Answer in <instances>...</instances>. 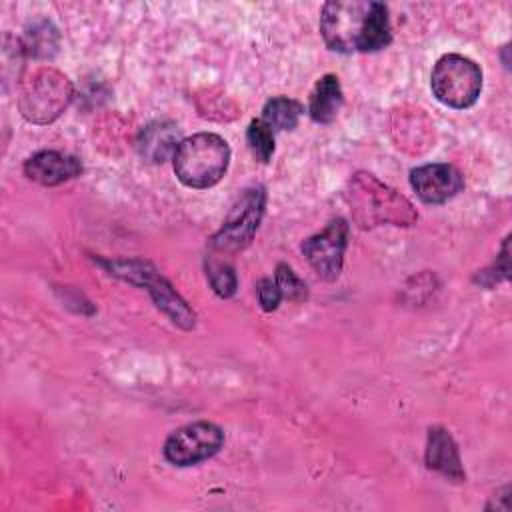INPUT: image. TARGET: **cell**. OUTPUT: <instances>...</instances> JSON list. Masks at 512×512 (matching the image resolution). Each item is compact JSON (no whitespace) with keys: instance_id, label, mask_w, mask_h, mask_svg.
<instances>
[{"instance_id":"3957f363","label":"cell","mask_w":512,"mask_h":512,"mask_svg":"<svg viewBox=\"0 0 512 512\" xmlns=\"http://www.w3.org/2000/svg\"><path fill=\"white\" fill-rule=\"evenodd\" d=\"M174 172L188 188H210L222 180L230 162L228 142L212 132L184 138L174 156Z\"/></svg>"},{"instance_id":"ffe728a7","label":"cell","mask_w":512,"mask_h":512,"mask_svg":"<svg viewBox=\"0 0 512 512\" xmlns=\"http://www.w3.org/2000/svg\"><path fill=\"white\" fill-rule=\"evenodd\" d=\"M258 300H260L262 310H266V312H272V310L278 308V304L282 300V294H280V288H278L276 280L262 278L258 282Z\"/></svg>"},{"instance_id":"52a82bcc","label":"cell","mask_w":512,"mask_h":512,"mask_svg":"<svg viewBox=\"0 0 512 512\" xmlns=\"http://www.w3.org/2000/svg\"><path fill=\"white\" fill-rule=\"evenodd\" d=\"M264 208H266L264 188L262 186L248 188L232 206L222 228L212 236L210 240L212 248L220 252H236L246 248L252 242L254 232L258 230V224L264 216Z\"/></svg>"},{"instance_id":"30bf717a","label":"cell","mask_w":512,"mask_h":512,"mask_svg":"<svg viewBox=\"0 0 512 512\" xmlns=\"http://www.w3.org/2000/svg\"><path fill=\"white\" fill-rule=\"evenodd\" d=\"M410 186L426 204H442L464 188V176L452 164H424L410 172Z\"/></svg>"},{"instance_id":"5bb4252c","label":"cell","mask_w":512,"mask_h":512,"mask_svg":"<svg viewBox=\"0 0 512 512\" xmlns=\"http://www.w3.org/2000/svg\"><path fill=\"white\" fill-rule=\"evenodd\" d=\"M180 142L178 128L172 122H152L142 130L138 148L150 162H164L168 156H174Z\"/></svg>"},{"instance_id":"9a60e30c","label":"cell","mask_w":512,"mask_h":512,"mask_svg":"<svg viewBox=\"0 0 512 512\" xmlns=\"http://www.w3.org/2000/svg\"><path fill=\"white\" fill-rule=\"evenodd\" d=\"M304 108L300 102L288 98V96H276L266 102L262 110V120L272 130H292L296 128Z\"/></svg>"},{"instance_id":"7c38bea8","label":"cell","mask_w":512,"mask_h":512,"mask_svg":"<svg viewBox=\"0 0 512 512\" xmlns=\"http://www.w3.org/2000/svg\"><path fill=\"white\" fill-rule=\"evenodd\" d=\"M426 464L430 470H436L456 482H462L466 478L460 462V454L456 448L454 438L448 430L434 426L428 430V442H426Z\"/></svg>"},{"instance_id":"e0dca14e","label":"cell","mask_w":512,"mask_h":512,"mask_svg":"<svg viewBox=\"0 0 512 512\" xmlns=\"http://www.w3.org/2000/svg\"><path fill=\"white\" fill-rule=\"evenodd\" d=\"M32 56H50L56 50V30L50 26V22L34 24L26 32L24 48Z\"/></svg>"},{"instance_id":"4fadbf2b","label":"cell","mask_w":512,"mask_h":512,"mask_svg":"<svg viewBox=\"0 0 512 512\" xmlns=\"http://www.w3.org/2000/svg\"><path fill=\"white\" fill-rule=\"evenodd\" d=\"M342 102H344V96H342V86H340V80L336 74H324L312 94H310V104H308V112H310V118L314 122H320V124H328L332 122L340 108H342Z\"/></svg>"},{"instance_id":"8992f818","label":"cell","mask_w":512,"mask_h":512,"mask_svg":"<svg viewBox=\"0 0 512 512\" xmlns=\"http://www.w3.org/2000/svg\"><path fill=\"white\" fill-rule=\"evenodd\" d=\"M72 100V84L68 76L56 68L36 70L22 86L20 112L26 120L48 124L58 118Z\"/></svg>"},{"instance_id":"2e32d148","label":"cell","mask_w":512,"mask_h":512,"mask_svg":"<svg viewBox=\"0 0 512 512\" xmlns=\"http://www.w3.org/2000/svg\"><path fill=\"white\" fill-rule=\"evenodd\" d=\"M246 140L248 146L258 162H268L274 154V130L260 118L252 120L248 130H246Z\"/></svg>"},{"instance_id":"9c48e42d","label":"cell","mask_w":512,"mask_h":512,"mask_svg":"<svg viewBox=\"0 0 512 512\" xmlns=\"http://www.w3.org/2000/svg\"><path fill=\"white\" fill-rule=\"evenodd\" d=\"M346 246L348 224L344 218H334L322 232L302 242V254L322 280L332 282L340 276Z\"/></svg>"},{"instance_id":"5b68a950","label":"cell","mask_w":512,"mask_h":512,"mask_svg":"<svg viewBox=\"0 0 512 512\" xmlns=\"http://www.w3.org/2000/svg\"><path fill=\"white\" fill-rule=\"evenodd\" d=\"M430 86L438 102L458 110L470 108L482 92V70L462 54H444L432 68Z\"/></svg>"},{"instance_id":"ba28073f","label":"cell","mask_w":512,"mask_h":512,"mask_svg":"<svg viewBox=\"0 0 512 512\" xmlns=\"http://www.w3.org/2000/svg\"><path fill=\"white\" fill-rule=\"evenodd\" d=\"M224 442V432L212 422H192L174 430L164 442V456L174 466H192L214 456Z\"/></svg>"},{"instance_id":"277c9868","label":"cell","mask_w":512,"mask_h":512,"mask_svg":"<svg viewBox=\"0 0 512 512\" xmlns=\"http://www.w3.org/2000/svg\"><path fill=\"white\" fill-rule=\"evenodd\" d=\"M110 270V274L136 284L144 286L156 306L180 328L190 330L196 324V314L194 310L184 302V298L172 288V284L146 260H114V262H104Z\"/></svg>"},{"instance_id":"ac0fdd59","label":"cell","mask_w":512,"mask_h":512,"mask_svg":"<svg viewBox=\"0 0 512 512\" xmlns=\"http://www.w3.org/2000/svg\"><path fill=\"white\" fill-rule=\"evenodd\" d=\"M206 274H208V280H210V286L212 290L222 296V298H230L234 292H236V286H238V280H236V274H234V268L230 264H224V262H216V260H210L208 266H206Z\"/></svg>"},{"instance_id":"8fae6325","label":"cell","mask_w":512,"mask_h":512,"mask_svg":"<svg viewBox=\"0 0 512 512\" xmlns=\"http://www.w3.org/2000/svg\"><path fill=\"white\" fill-rule=\"evenodd\" d=\"M82 164L76 156L56 150H42L24 162V174L44 186H56L80 176Z\"/></svg>"},{"instance_id":"6da1fadb","label":"cell","mask_w":512,"mask_h":512,"mask_svg":"<svg viewBox=\"0 0 512 512\" xmlns=\"http://www.w3.org/2000/svg\"><path fill=\"white\" fill-rule=\"evenodd\" d=\"M320 34L336 52H376L392 40L388 8L382 2H326L320 12Z\"/></svg>"},{"instance_id":"d6986e66","label":"cell","mask_w":512,"mask_h":512,"mask_svg":"<svg viewBox=\"0 0 512 512\" xmlns=\"http://www.w3.org/2000/svg\"><path fill=\"white\" fill-rule=\"evenodd\" d=\"M274 280L280 288V294L282 298H288L292 302H304L308 298V288L306 284L294 274V270L288 266V264H278L276 266V274H274Z\"/></svg>"},{"instance_id":"7a4b0ae2","label":"cell","mask_w":512,"mask_h":512,"mask_svg":"<svg viewBox=\"0 0 512 512\" xmlns=\"http://www.w3.org/2000/svg\"><path fill=\"white\" fill-rule=\"evenodd\" d=\"M344 198L360 228L412 226L418 220V212L408 198L368 172H356L348 180Z\"/></svg>"}]
</instances>
